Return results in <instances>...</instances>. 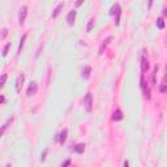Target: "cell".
Masks as SVG:
<instances>
[{
    "label": "cell",
    "mask_w": 167,
    "mask_h": 167,
    "mask_svg": "<svg viewBox=\"0 0 167 167\" xmlns=\"http://www.w3.org/2000/svg\"><path fill=\"white\" fill-rule=\"evenodd\" d=\"M110 15H111V16L116 15L115 24L119 25V22H120V15H121V9H120V5H119V3H115L114 5L111 7V9H110Z\"/></svg>",
    "instance_id": "6da1fadb"
},
{
    "label": "cell",
    "mask_w": 167,
    "mask_h": 167,
    "mask_svg": "<svg viewBox=\"0 0 167 167\" xmlns=\"http://www.w3.org/2000/svg\"><path fill=\"white\" fill-rule=\"evenodd\" d=\"M84 106H85V110H86L87 112L91 111V108H93V95H91V93H86V95H85V98H84Z\"/></svg>",
    "instance_id": "7a4b0ae2"
},
{
    "label": "cell",
    "mask_w": 167,
    "mask_h": 167,
    "mask_svg": "<svg viewBox=\"0 0 167 167\" xmlns=\"http://www.w3.org/2000/svg\"><path fill=\"white\" fill-rule=\"evenodd\" d=\"M26 16H28V7L26 5H22L21 8L19 9V22L20 25H22L26 20Z\"/></svg>",
    "instance_id": "3957f363"
},
{
    "label": "cell",
    "mask_w": 167,
    "mask_h": 167,
    "mask_svg": "<svg viewBox=\"0 0 167 167\" xmlns=\"http://www.w3.org/2000/svg\"><path fill=\"white\" fill-rule=\"evenodd\" d=\"M148 69H149V62H148V56H146V51L144 50L142 56H141V72H142V74L145 73Z\"/></svg>",
    "instance_id": "277c9868"
},
{
    "label": "cell",
    "mask_w": 167,
    "mask_h": 167,
    "mask_svg": "<svg viewBox=\"0 0 167 167\" xmlns=\"http://www.w3.org/2000/svg\"><path fill=\"white\" fill-rule=\"evenodd\" d=\"M37 91H38V85H37V82H34V81H33V82L29 85L26 94H28L29 97H31V95H34V94H37Z\"/></svg>",
    "instance_id": "5b68a950"
},
{
    "label": "cell",
    "mask_w": 167,
    "mask_h": 167,
    "mask_svg": "<svg viewBox=\"0 0 167 167\" xmlns=\"http://www.w3.org/2000/svg\"><path fill=\"white\" fill-rule=\"evenodd\" d=\"M67 135H68V131H67V129H63L62 132H60L59 135L56 136V140L59 141L60 145H63V144L65 142V140H67Z\"/></svg>",
    "instance_id": "8992f818"
},
{
    "label": "cell",
    "mask_w": 167,
    "mask_h": 167,
    "mask_svg": "<svg viewBox=\"0 0 167 167\" xmlns=\"http://www.w3.org/2000/svg\"><path fill=\"white\" fill-rule=\"evenodd\" d=\"M24 80H25V74H20L17 77V81H16V91L20 93L21 91V87H22V84H24Z\"/></svg>",
    "instance_id": "52a82bcc"
},
{
    "label": "cell",
    "mask_w": 167,
    "mask_h": 167,
    "mask_svg": "<svg viewBox=\"0 0 167 167\" xmlns=\"http://www.w3.org/2000/svg\"><path fill=\"white\" fill-rule=\"evenodd\" d=\"M76 15H77V12H76V11H71V12L67 15V22H68V25H73L74 24Z\"/></svg>",
    "instance_id": "ba28073f"
},
{
    "label": "cell",
    "mask_w": 167,
    "mask_h": 167,
    "mask_svg": "<svg viewBox=\"0 0 167 167\" xmlns=\"http://www.w3.org/2000/svg\"><path fill=\"white\" fill-rule=\"evenodd\" d=\"M90 73H91V67H89V65H85L82 69V73H81V77L85 78V80H87V78L90 77Z\"/></svg>",
    "instance_id": "9c48e42d"
},
{
    "label": "cell",
    "mask_w": 167,
    "mask_h": 167,
    "mask_svg": "<svg viewBox=\"0 0 167 167\" xmlns=\"http://www.w3.org/2000/svg\"><path fill=\"white\" fill-rule=\"evenodd\" d=\"M111 39H112L111 37H107V38H106V39L102 42V44H101V47H99V55H102V54L105 52V48H106V47H107L108 42H110V40H111Z\"/></svg>",
    "instance_id": "30bf717a"
},
{
    "label": "cell",
    "mask_w": 167,
    "mask_h": 167,
    "mask_svg": "<svg viewBox=\"0 0 167 167\" xmlns=\"http://www.w3.org/2000/svg\"><path fill=\"white\" fill-rule=\"evenodd\" d=\"M62 9H63V3H59L58 5H56L55 9H54V12H52V19H56V17H58V15L62 12Z\"/></svg>",
    "instance_id": "8fae6325"
},
{
    "label": "cell",
    "mask_w": 167,
    "mask_h": 167,
    "mask_svg": "<svg viewBox=\"0 0 167 167\" xmlns=\"http://www.w3.org/2000/svg\"><path fill=\"white\" fill-rule=\"evenodd\" d=\"M112 119H114L115 121H120L121 119H123V112H121L120 110H116V111L114 112V116H112Z\"/></svg>",
    "instance_id": "7c38bea8"
},
{
    "label": "cell",
    "mask_w": 167,
    "mask_h": 167,
    "mask_svg": "<svg viewBox=\"0 0 167 167\" xmlns=\"http://www.w3.org/2000/svg\"><path fill=\"white\" fill-rule=\"evenodd\" d=\"M12 121H13V118L8 119V120H7V121H5V124H4L3 127L0 128V137H1V135H3V133H4V131H5V129H7V128L9 127V124H11V123H12Z\"/></svg>",
    "instance_id": "4fadbf2b"
},
{
    "label": "cell",
    "mask_w": 167,
    "mask_h": 167,
    "mask_svg": "<svg viewBox=\"0 0 167 167\" xmlns=\"http://www.w3.org/2000/svg\"><path fill=\"white\" fill-rule=\"evenodd\" d=\"M144 91V97H145V99H150V89L148 87V85H145V86L141 87Z\"/></svg>",
    "instance_id": "5bb4252c"
},
{
    "label": "cell",
    "mask_w": 167,
    "mask_h": 167,
    "mask_svg": "<svg viewBox=\"0 0 167 167\" xmlns=\"http://www.w3.org/2000/svg\"><path fill=\"white\" fill-rule=\"evenodd\" d=\"M84 150H85V144H78V145L74 146V152L76 153H84Z\"/></svg>",
    "instance_id": "9a60e30c"
},
{
    "label": "cell",
    "mask_w": 167,
    "mask_h": 167,
    "mask_svg": "<svg viewBox=\"0 0 167 167\" xmlns=\"http://www.w3.org/2000/svg\"><path fill=\"white\" fill-rule=\"evenodd\" d=\"M157 26L161 29V30H162V29H164V21H163V19H162V17H159V19L157 20Z\"/></svg>",
    "instance_id": "2e32d148"
},
{
    "label": "cell",
    "mask_w": 167,
    "mask_h": 167,
    "mask_svg": "<svg viewBox=\"0 0 167 167\" xmlns=\"http://www.w3.org/2000/svg\"><path fill=\"white\" fill-rule=\"evenodd\" d=\"M25 39H26V34H24V35L21 37V40H20V44H19V54L21 52L22 47H24V42H25Z\"/></svg>",
    "instance_id": "e0dca14e"
},
{
    "label": "cell",
    "mask_w": 167,
    "mask_h": 167,
    "mask_svg": "<svg viewBox=\"0 0 167 167\" xmlns=\"http://www.w3.org/2000/svg\"><path fill=\"white\" fill-rule=\"evenodd\" d=\"M94 24H95V20H94V19H90V20H89V24H87L86 31H90V30H91V29H93V26H94Z\"/></svg>",
    "instance_id": "ac0fdd59"
},
{
    "label": "cell",
    "mask_w": 167,
    "mask_h": 167,
    "mask_svg": "<svg viewBox=\"0 0 167 167\" xmlns=\"http://www.w3.org/2000/svg\"><path fill=\"white\" fill-rule=\"evenodd\" d=\"M157 72H158V65H155L154 71H153V84H157Z\"/></svg>",
    "instance_id": "d6986e66"
},
{
    "label": "cell",
    "mask_w": 167,
    "mask_h": 167,
    "mask_svg": "<svg viewBox=\"0 0 167 167\" xmlns=\"http://www.w3.org/2000/svg\"><path fill=\"white\" fill-rule=\"evenodd\" d=\"M5 81H7V74H1V77H0V87L4 86Z\"/></svg>",
    "instance_id": "ffe728a7"
},
{
    "label": "cell",
    "mask_w": 167,
    "mask_h": 167,
    "mask_svg": "<svg viewBox=\"0 0 167 167\" xmlns=\"http://www.w3.org/2000/svg\"><path fill=\"white\" fill-rule=\"evenodd\" d=\"M11 47V43H7L5 47H4V51H3V56H7V54H8V50H9Z\"/></svg>",
    "instance_id": "44dd1931"
},
{
    "label": "cell",
    "mask_w": 167,
    "mask_h": 167,
    "mask_svg": "<svg viewBox=\"0 0 167 167\" xmlns=\"http://www.w3.org/2000/svg\"><path fill=\"white\" fill-rule=\"evenodd\" d=\"M7 34H8V30H7V29H3V30L0 31V39H3Z\"/></svg>",
    "instance_id": "7402d4cb"
},
{
    "label": "cell",
    "mask_w": 167,
    "mask_h": 167,
    "mask_svg": "<svg viewBox=\"0 0 167 167\" xmlns=\"http://www.w3.org/2000/svg\"><path fill=\"white\" fill-rule=\"evenodd\" d=\"M47 153H48V149H44V152H43V154L40 155V161L43 162L44 159H46V155H47Z\"/></svg>",
    "instance_id": "603a6c76"
},
{
    "label": "cell",
    "mask_w": 167,
    "mask_h": 167,
    "mask_svg": "<svg viewBox=\"0 0 167 167\" xmlns=\"http://www.w3.org/2000/svg\"><path fill=\"white\" fill-rule=\"evenodd\" d=\"M69 164H71V159H67V161L62 164V167H67V166H69Z\"/></svg>",
    "instance_id": "cb8c5ba5"
},
{
    "label": "cell",
    "mask_w": 167,
    "mask_h": 167,
    "mask_svg": "<svg viewBox=\"0 0 167 167\" xmlns=\"http://www.w3.org/2000/svg\"><path fill=\"white\" fill-rule=\"evenodd\" d=\"M161 91H162V93H164V91H166V86H164V85H162V86H161Z\"/></svg>",
    "instance_id": "d4e9b609"
},
{
    "label": "cell",
    "mask_w": 167,
    "mask_h": 167,
    "mask_svg": "<svg viewBox=\"0 0 167 167\" xmlns=\"http://www.w3.org/2000/svg\"><path fill=\"white\" fill-rule=\"evenodd\" d=\"M82 3H84L82 0H80V1H77V3H76V7H80L81 4H82Z\"/></svg>",
    "instance_id": "484cf974"
},
{
    "label": "cell",
    "mask_w": 167,
    "mask_h": 167,
    "mask_svg": "<svg viewBox=\"0 0 167 167\" xmlns=\"http://www.w3.org/2000/svg\"><path fill=\"white\" fill-rule=\"evenodd\" d=\"M123 167H129V163H128V161H125V162H124Z\"/></svg>",
    "instance_id": "4316f807"
},
{
    "label": "cell",
    "mask_w": 167,
    "mask_h": 167,
    "mask_svg": "<svg viewBox=\"0 0 167 167\" xmlns=\"http://www.w3.org/2000/svg\"><path fill=\"white\" fill-rule=\"evenodd\" d=\"M4 102V97H0V103H3Z\"/></svg>",
    "instance_id": "83f0119b"
},
{
    "label": "cell",
    "mask_w": 167,
    "mask_h": 167,
    "mask_svg": "<svg viewBox=\"0 0 167 167\" xmlns=\"http://www.w3.org/2000/svg\"><path fill=\"white\" fill-rule=\"evenodd\" d=\"M7 167H11V164H7Z\"/></svg>",
    "instance_id": "f1b7e54d"
}]
</instances>
